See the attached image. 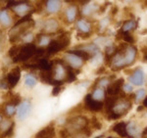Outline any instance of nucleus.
Listing matches in <instances>:
<instances>
[{
	"instance_id": "1",
	"label": "nucleus",
	"mask_w": 147,
	"mask_h": 138,
	"mask_svg": "<svg viewBox=\"0 0 147 138\" xmlns=\"http://www.w3.org/2000/svg\"><path fill=\"white\" fill-rule=\"evenodd\" d=\"M87 127H88V120L85 116H77L66 120L65 128L70 132L71 136L75 133H84Z\"/></svg>"
},
{
	"instance_id": "2",
	"label": "nucleus",
	"mask_w": 147,
	"mask_h": 138,
	"mask_svg": "<svg viewBox=\"0 0 147 138\" xmlns=\"http://www.w3.org/2000/svg\"><path fill=\"white\" fill-rule=\"evenodd\" d=\"M71 42V34L69 32H63L58 36V38L52 39L50 43L46 48L48 55H53L58 52L66 49L70 45Z\"/></svg>"
},
{
	"instance_id": "3",
	"label": "nucleus",
	"mask_w": 147,
	"mask_h": 138,
	"mask_svg": "<svg viewBox=\"0 0 147 138\" xmlns=\"http://www.w3.org/2000/svg\"><path fill=\"white\" fill-rule=\"evenodd\" d=\"M36 45L32 42H28L24 45H21L18 55L13 59V63H26L27 61L34 58L36 53Z\"/></svg>"
},
{
	"instance_id": "4",
	"label": "nucleus",
	"mask_w": 147,
	"mask_h": 138,
	"mask_svg": "<svg viewBox=\"0 0 147 138\" xmlns=\"http://www.w3.org/2000/svg\"><path fill=\"white\" fill-rule=\"evenodd\" d=\"M21 78V68L20 67H15L7 73L5 79L8 83L9 89H12L18 84Z\"/></svg>"
},
{
	"instance_id": "5",
	"label": "nucleus",
	"mask_w": 147,
	"mask_h": 138,
	"mask_svg": "<svg viewBox=\"0 0 147 138\" xmlns=\"http://www.w3.org/2000/svg\"><path fill=\"white\" fill-rule=\"evenodd\" d=\"M63 60L69 67L73 68L74 70H80V68H82V64H84V61L80 57H78L77 55H75L73 53H70L68 51L65 54V56H64Z\"/></svg>"
},
{
	"instance_id": "6",
	"label": "nucleus",
	"mask_w": 147,
	"mask_h": 138,
	"mask_svg": "<svg viewBox=\"0 0 147 138\" xmlns=\"http://www.w3.org/2000/svg\"><path fill=\"white\" fill-rule=\"evenodd\" d=\"M84 106L88 111L91 112H100L103 109L104 104L101 101H97L93 99L91 94H86L84 97Z\"/></svg>"
},
{
	"instance_id": "7",
	"label": "nucleus",
	"mask_w": 147,
	"mask_h": 138,
	"mask_svg": "<svg viewBox=\"0 0 147 138\" xmlns=\"http://www.w3.org/2000/svg\"><path fill=\"white\" fill-rule=\"evenodd\" d=\"M123 84H124V78L123 77L111 82L107 86V88H106V93L109 96H118L121 93V89H122Z\"/></svg>"
},
{
	"instance_id": "8",
	"label": "nucleus",
	"mask_w": 147,
	"mask_h": 138,
	"mask_svg": "<svg viewBox=\"0 0 147 138\" xmlns=\"http://www.w3.org/2000/svg\"><path fill=\"white\" fill-rule=\"evenodd\" d=\"M32 7L28 3V1H23L21 4L14 7L12 11H13V13H15L18 17L23 18V17L27 16L28 14H32L34 11H32Z\"/></svg>"
},
{
	"instance_id": "9",
	"label": "nucleus",
	"mask_w": 147,
	"mask_h": 138,
	"mask_svg": "<svg viewBox=\"0 0 147 138\" xmlns=\"http://www.w3.org/2000/svg\"><path fill=\"white\" fill-rule=\"evenodd\" d=\"M30 110H32V104L30 100L23 101L17 109V118L19 120H25L30 115Z\"/></svg>"
},
{
	"instance_id": "10",
	"label": "nucleus",
	"mask_w": 147,
	"mask_h": 138,
	"mask_svg": "<svg viewBox=\"0 0 147 138\" xmlns=\"http://www.w3.org/2000/svg\"><path fill=\"white\" fill-rule=\"evenodd\" d=\"M129 80L132 84L136 85V86H141L144 84V73L140 68H137L134 71V73L129 75Z\"/></svg>"
},
{
	"instance_id": "11",
	"label": "nucleus",
	"mask_w": 147,
	"mask_h": 138,
	"mask_svg": "<svg viewBox=\"0 0 147 138\" xmlns=\"http://www.w3.org/2000/svg\"><path fill=\"white\" fill-rule=\"evenodd\" d=\"M131 108V103L127 100H121L120 102H117L116 106L113 109V113H116L120 116H125Z\"/></svg>"
},
{
	"instance_id": "12",
	"label": "nucleus",
	"mask_w": 147,
	"mask_h": 138,
	"mask_svg": "<svg viewBox=\"0 0 147 138\" xmlns=\"http://www.w3.org/2000/svg\"><path fill=\"white\" fill-rule=\"evenodd\" d=\"M59 24L54 19H49V20L45 21L43 24V30H42V33L45 34H53L54 32L58 30Z\"/></svg>"
},
{
	"instance_id": "13",
	"label": "nucleus",
	"mask_w": 147,
	"mask_h": 138,
	"mask_svg": "<svg viewBox=\"0 0 147 138\" xmlns=\"http://www.w3.org/2000/svg\"><path fill=\"white\" fill-rule=\"evenodd\" d=\"M13 24V18L11 17L8 9L0 10V26L3 28H9Z\"/></svg>"
},
{
	"instance_id": "14",
	"label": "nucleus",
	"mask_w": 147,
	"mask_h": 138,
	"mask_svg": "<svg viewBox=\"0 0 147 138\" xmlns=\"http://www.w3.org/2000/svg\"><path fill=\"white\" fill-rule=\"evenodd\" d=\"M55 136H56L55 128H54L53 125H51L44 127L39 132H37L36 135H35V138H55Z\"/></svg>"
},
{
	"instance_id": "15",
	"label": "nucleus",
	"mask_w": 147,
	"mask_h": 138,
	"mask_svg": "<svg viewBox=\"0 0 147 138\" xmlns=\"http://www.w3.org/2000/svg\"><path fill=\"white\" fill-rule=\"evenodd\" d=\"M136 48L134 46H129L127 52L125 53V67L130 66L136 60Z\"/></svg>"
},
{
	"instance_id": "16",
	"label": "nucleus",
	"mask_w": 147,
	"mask_h": 138,
	"mask_svg": "<svg viewBox=\"0 0 147 138\" xmlns=\"http://www.w3.org/2000/svg\"><path fill=\"white\" fill-rule=\"evenodd\" d=\"M78 15V7L76 5L69 6L65 11V18L68 23H73L77 19Z\"/></svg>"
},
{
	"instance_id": "17",
	"label": "nucleus",
	"mask_w": 147,
	"mask_h": 138,
	"mask_svg": "<svg viewBox=\"0 0 147 138\" xmlns=\"http://www.w3.org/2000/svg\"><path fill=\"white\" fill-rule=\"evenodd\" d=\"M6 96H7L6 105H12V106L16 107V106H19L21 103H22V98H21L20 94L9 92V93L6 94Z\"/></svg>"
},
{
	"instance_id": "18",
	"label": "nucleus",
	"mask_w": 147,
	"mask_h": 138,
	"mask_svg": "<svg viewBox=\"0 0 147 138\" xmlns=\"http://www.w3.org/2000/svg\"><path fill=\"white\" fill-rule=\"evenodd\" d=\"M45 5H46L47 12L50 14H54L60 10L61 6H62V2L55 1V0H50V1H46Z\"/></svg>"
},
{
	"instance_id": "19",
	"label": "nucleus",
	"mask_w": 147,
	"mask_h": 138,
	"mask_svg": "<svg viewBox=\"0 0 147 138\" xmlns=\"http://www.w3.org/2000/svg\"><path fill=\"white\" fill-rule=\"evenodd\" d=\"M118 99H119V96H108L107 98H106L104 106H105V110H106L107 115L112 113L114 107L116 106V104H117V102H118Z\"/></svg>"
},
{
	"instance_id": "20",
	"label": "nucleus",
	"mask_w": 147,
	"mask_h": 138,
	"mask_svg": "<svg viewBox=\"0 0 147 138\" xmlns=\"http://www.w3.org/2000/svg\"><path fill=\"white\" fill-rule=\"evenodd\" d=\"M77 28L78 30H80V33H90L91 32V26L89 23H87L85 20H82V19H80V20L78 21L77 23Z\"/></svg>"
},
{
	"instance_id": "21",
	"label": "nucleus",
	"mask_w": 147,
	"mask_h": 138,
	"mask_svg": "<svg viewBox=\"0 0 147 138\" xmlns=\"http://www.w3.org/2000/svg\"><path fill=\"white\" fill-rule=\"evenodd\" d=\"M113 130L117 133V134L121 135L122 137H127V136H129L127 131V125H125L124 122H121V123L114 125Z\"/></svg>"
},
{
	"instance_id": "22",
	"label": "nucleus",
	"mask_w": 147,
	"mask_h": 138,
	"mask_svg": "<svg viewBox=\"0 0 147 138\" xmlns=\"http://www.w3.org/2000/svg\"><path fill=\"white\" fill-rule=\"evenodd\" d=\"M127 134H129V136L131 137V136H137V135H139L140 129H139V127L136 125V123L130 122L127 125Z\"/></svg>"
},
{
	"instance_id": "23",
	"label": "nucleus",
	"mask_w": 147,
	"mask_h": 138,
	"mask_svg": "<svg viewBox=\"0 0 147 138\" xmlns=\"http://www.w3.org/2000/svg\"><path fill=\"white\" fill-rule=\"evenodd\" d=\"M68 52H70V53H73L75 54V55H77L78 57H80V59H82V61H87L89 60V59L91 58V55L90 54H88L87 52L84 51V50H80V49H74V50H69Z\"/></svg>"
},
{
	"instance_id": "24",
	"label": "nucleus",
	"mask_w": 147,
	"mask_h": 138,
	"mask_svg": "<svg viewBox=\"0 0 147 138\" xmlns=\"http://www.w3.org/2000/svg\"><path fill=\"white\" fill-rule=\"evenodd\" d=\"M36 83H37V79L32 73H28V75H26L25 84L27 85L28 87L32 88V87H34L35 85H36Z\"/></svg>"
},
{
	"instance_id": "25",
	"label": "nucleus",
	"mask_w": 147,
	"mask_h": 138,
	"mask_svg": "<svg viewBox=\"0 0 147 138\" xmlns=\"http://www.w3.org/2000/svg\"><path fill=\"white\" fill-rule=\"evenodd\" d=\"M36 42L38 43L40 46H44L46 44L50 43L51 40L49 39V34H45V33H39V34L36 35Z\"/></svg>"
},
{
	"instance_id": "26",
	"label": "nucleus",
	"mask_w": 147,
	"mask_h": 138,
	"mask_svg": "<svg viewBox=\"0 0 147 138\" xmlns=\"http://www.w3.org/2000/svg\"><path fill=\"white\" fill-rule=\"evenodd\" d=\"M136 28V22L134 20H129L127 22L124 23L122 28V32H129V30H134V28Z\"/></svg>"
},
{
	"instance_id": "27",
	"label": "nucleus",
	"mask_w": 147,
	"mask_h": 138,
	"mask_svg": "<svg viewBox=\"0 0 147 138\" xmlns=\"http://www.w3.org/2000/svg\"><path fill=\"white\" fill-rule=\"evenodd\" d=\"M80 50H84V51L87 52L90 55H94L95 53L98 52V47L95 44H88V45H82L80 46Z\"/></svg>"
},
{
	"instance_id": "28",
	"label": "nucleus",
	"mask_w": 147,
	"mask_h": 138,
	"mask_svg": "<svg viewBox=\"0 0 147 138\" xmlns=\"http://www.w3.org/2000/svg\"><path fill=\"white\" fill-rule=\"evenodd\" d=\"M17 113L16 111V107L12 106V105H5L3 108V114L8 118H11L12 116H14L15 114Z\"/></svg>"
},
{
	"instance_id": "29",
	"label": "nucleus",
	"mask_w": 147,
	"mask_h": 138,
	"mask_svg": "<svg viewBox=\"0 0 147 138\" xmlns=\"http://www.w3.org/2000/svg\"><path fill=\"white\" fill-rule=\"evenodd\" d=\"M14 122H12L10 120H3L1 123V125H0V130H1V134L2 133H4L5 131L8 130V128L11 127L12 123Z\"/></svg>"
},
{
	"instance_id": "30",
	"label": "nucleus",
	"mask_w": 147,
	"mask_h": 138,
	"mask_svg": "<svg viewBox=\"0 0 147 138\" xmlns=\"http://www.w3.org/2000/svg\"><path fill=\"white\" fill-rule=\"evenodd\" d=\"M104 94H105V92H104V90L102 88H96L93 91V93H92V97H93V99L97 100V101H100L104 97Z\"/></svg>"
},
{
	"instance_id": "31",
	"label": "nucleus",
	"mask_w": 147,
	"mask_h": 138,
	"mask_svg": "<svg viewBox=\"0 0 147 138\" xmlns=\"http://www.w3.org/2000/svg\"><path fill=\"white\" fill-rule=\"evenodd\" d=\"M20 47H21V45H14V46H12L11 48L9 49L8 55H9L10 58H12V60H13V59L18 55L19 50H20Z\"/></svg>"
},
{
	"instance_id": "32",
	"label": "nucleus",
	"mask_w": 147,
	"mask_h": 138,
	"mask_svg": "<svg viewBox=\"0 0 147 138\" xmlns=\"http://www.w3.org/2000/svg\"><path fill=\"white\" fill-rule=\"evenodd\" d=\"M14 127H15V123H12V125L8 128V130L5 131L2 134H0V138H5V137H12L14 134Z\"/></svg>"
},
{
	"instance_id": "33",
	"label": "nucleus",
	"mask_w": 147,
	"mask_h": 138,
	"mask_svg": "<svg viewBox=\"0 0 147 138\" xmlns=\"http://www.w3.org/2000/svg\"><path fill=\"white\" fill-rule=\"evenodd\" d=\"M145 90L144 89H138L136 91V95H134V100H136V102H139L140 100H142L144 98V96H145Z\"/></svg>"
},
{
	"instance_id": "34",
	"label": "nucleus",
	"mask_w": 147,
	"mask_h": 138,
	"mask_svg": "<svg viewBox=\"0 0 147 138\" xmlns=\"http://www.w3.org/2000/svg\"><path fill=\"white\" fill-rule=\"evenodd\" d=\"M123 39L125 41V43H134V36L129 32H123Z\"/></svg>"
},
{
	"instance_id": "35",
	"label": "nucleus",
	"mask_w": 147,
	"mask_h": 138,
	"mask_svg": "<svg viewBox=\"0 0 147 138\" xmlns=\"http://www.w3.org/2000/svg\"><path fill=\"white\" fill-rule=\"evenodd\" d=\"M90 123H91V127H92L96 128V129H101V127H102L101 123L99 122L98 118H95V116H93V118H91Z\"/></svg>"
},
{
	"instance_id": "36",
	"label": "nucleus",
	"mask_w": 147,
	"mask_h": 138,
	"mask_svg": "<svg viewBox=\"0 0 147 138\" xmlns=\"http://www.w3.org/2000/svg\"><path fill=\"white\" fill-rule=\"evenodd\" d=\"M107 118H108V120H118V118H122V116H120V115H118V114H116V113H110V114H108L107 115Z\"/></svg>"
},
{
	"instance_id": "37",
	"label": "nucleus",
	"mask_w": 147,
	"mask_h": 138,
	"mask_svg": "<svg viewBox=\"0 0 147 138\" xmlns=\"http://www.w3.org/2000/svg\"><path fill=\"white\" fill-rule=\"evenodd\" d=\"M62 89H63V86H62V85L54 86L53 90H52V95H53V96H57V95H58L61 91H62Z\"/></svg>"
},
{
	"instance_id": "38",
	"label": "nucleus",
	"mask_w": 147,
	"mask_h": 138,
	"mask_svg": "<svg viewBox=\"0 0 147 138\" xmlns=\"http://www.w3.org/2000/svg\"><path fill=\"white\" fill-rule=\"evenodd\" d=\"M124 90L125 92H131L132 91V86L129 84H125V85H124Z\"/></svg>"
},
{
	"instance_id": "39",
	"label": "nucleus",
	"mask_w": 147,
	"mask_h": 138,
	"mask_svg": "<svg viewBox=\"0 0 147 138\" xmlns=\"http://www.w3.org/2000/svg\"><path fill=\"white\" fill-rule=\"evenodd\" d=\"M103 72H105V67H101L99 70H97V72H96V73H102Z\"/></svg>"
},
{
	"instance_id": "40",
	"label": "nucleus",
	"mask_w": 147,
	"mask_h": 138,
	"mask_svg": "<svg viewBox=\"0 0 147 138\" xmlns=\"http://www.w3.org/2000/svg\"><path fill=\"white\" fill-rule=\"evenodd\" d=\"M117 12H118V8L116 6H114V10L112 9V14H113V15H115V14L117 13Z\"/></svg>"
},
{
	"instance_id": "41",
	"label": "nucleus",
	"mask_w": 147,
	"mask_h": 138,
	"mask_svg": "<svg viewBox=\"0 0 147 138\" xmlns=\"http://www.w3.org/2000/svg\"><path fill=\"white\" fill-rule=\"evenodd\" d=\"M143 107L147 108V97H146L145 99H144V101H143Z\"/></svg>"
},
{
	"instance_id": "42",
	"label": "nucleus",
	"mask_w": 147,
	"mask_h": 138,
	"mask_svg": "<svg viewBox=\"0 0 147 138\" xmlns=\"http://www.w3.org/2000/svg\"><path fill=\"white\" fill-rule=\"evenodd\" d=\"M142 52L144 53V55H147V47H144V48L142 49Z\"/></svg>"
},
{
	"instance_id": "43",
	"label": "nucleus",
	"mask_w": 147,
	"mask_h": 138,
	"mask_svg": "<svg viewBox=\"0 0 147 138\" xmlns=\"http://www.w3.org/2000/svg\"><path fill=\"white\" fill-rule=\"evenodd\" d=\"M143 109H144L143 105H142V106H139L138 108H137V111H138V112H140V111H142V110H143Z\"/></svg>"
},
{
	"instance_id": "44",
	"label": "nucleus",
	"mask_w": 147,
	"mask_h": 138,
	"mask_svg": "<svg viewBox=\"0 0 147 138\" xmlns=\"http://www.w3.org/2000/svg\"><path fill=\"white\" fill-rule=\"evenodd\" d=\"M2 120H3V118H2V116H1V115H0V125H1Z\"/></svg>"
},
{
	"instance_id": "45",
	"label": "nucleus",
	"mask_w": 147,
	"mask_h": 138,
	"mask_svg": "<svg viewBox=\"0 0 147 138\" xmlns=\"http://www.w3.org/2000/svg\"><path fill=\"white\" fill-rule=\"evenodd\" d=\"M144 60H145V61H147V55H144Z\"/></svg>"
},
{
	"instance_id": "46",
	"label": "nucleus",
	"mask_w": 147,
	"mask_h": 138,
	"mask_svg": "<svg viewBox=\"0 0 147 138\" xmlns=\"http://www.w3.org/2000/svg\"><path fill=\"white\" fill-rule=\"evenodd\" d=\"M145 4H146V5H147V1H145Z\"/></svg>"
},
{
	"instance_id": "47",
	"label": "nucleus",
	"mask_w": 147,
	"mask_h": 138,
	"mask_svg": "<svg viewBox=\"0 0 147 138\" xmlns=\"http://www.w3.org/2000/svg\"><path fill=\"white\" fill-rule=\"evenodd\" d=\"M129 138H132V137H129Z\"/></svg>"
},
{
	"instance_id": "48",
	"label": "nucleus",
	"mask_w": 147,
	"mask_h": 138,
	"mask_svg": "<svg viewBox=\"0 0 147 138\" xmlns=\"http://www.w3.org/2000/svg\"><path fill=\"white\" fill-rule=\"evenodd\" d=\"M146 138H147V137H146Z\"/></svg>"
}]
</instances>
